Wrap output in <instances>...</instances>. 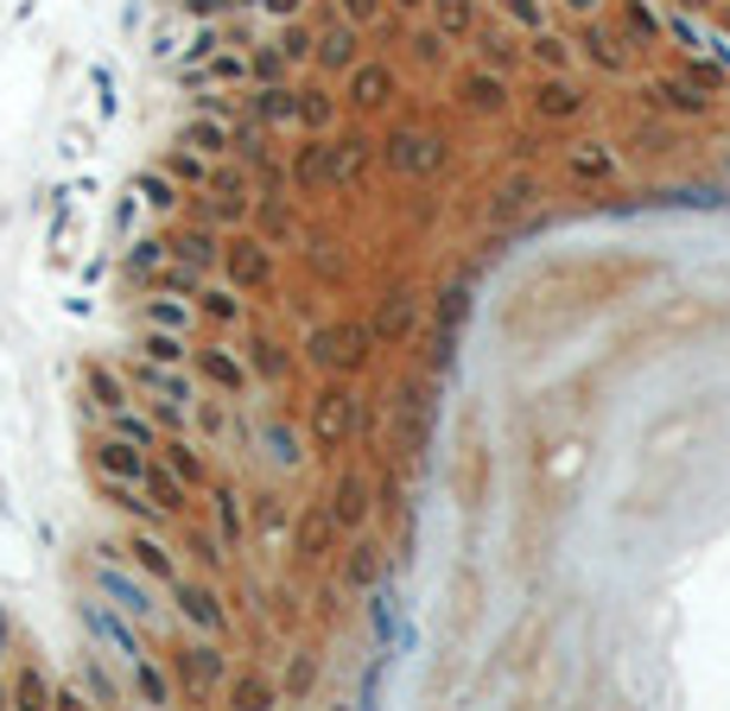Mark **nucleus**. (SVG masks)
Wrapping results in <instances>:
<instances>
[{
  "label": "nucleus",
  "instance_id": "f257e3e1",
  "mask_svg": "<svg viewBox=\"0 0 730 711\" xmlns=\"http://www.w3.org/2000/svg\"><path fill=\"white\" fill-rule=\"evenodd\" d=\"M369 166V147L362 140H343V147H330V140H305L299 159H293V184L299 191H318V184H356Z\"/></svg>",
  "mask_w": 730,
  "mask_h": 711
},
{
  "label": "nucleus",
  "instance_id": "f03ea898",
  "mask_svg": "<svg viewBox=\"0 0 730 711\" xmlns=\"http://www.w3.org/2000/svg\"><path fill=\"white\" fill-rule=\"evenodd\" d=\"M83 629L96 635V641L121 660V667H134V660L147 655V648H140V635H134V616H121L115 604H83Z\"/></svg>",
  "mask_w": 730,
  "mask_h": 711
},
{
  "label": "nucleus",
  "instance_id": "7ed1b4c3",
  "mask_svg": "<svg viewBox=\"0 0 730 711\" xmlns=\"http://www.w3.org/2000/svg\"><path fill=\"white\" fill-rule=\"evenodd\" d=\"M134 388H147L152 401H159V420H166V426H178V420L191 413V381L178 375V369H166V362H134Z\"/></svg>",
  "mask_w": 730,
  "mask_h": 711
},
{
  "label": "nucleus",
  "instance_id": "20e7f679",
  "mask_svg": "<svg viewBox=\"0 0 730 711\" xmlns=\"http://www.w3.org/2000/svg\"><path fill=\"white\" fill-rule=\"evenodd\" d=\"M311 362H318V369H362V362H369V330L325 325L311 337Z\"/></svg>",
  "mask_w": 730,
  "mask_h": 711
},
{
  "label": "nucleus",
  "instance_id": "39448f33",
  "mask_svg": "<svg viewBox=\"0 0 730 711\" xmlns=\"http://www.w3.org/2000/svg\"><path fill=\"white\" fill-rule=\"evenodd\" d=\"M96 584L102 597L121 609V616H134V623H159V604H152V591L140 579H127L121 565H96Z\"/></svg>",
  "mask_w": 730,
  "mask_h": 711
},
{
  "label": "nucleus",
  "instance_id": "423d86ee",
  "mask_svg": "<svg viewBox=\"0 0 730 711\" xmlns=\"http://www.w3.org/2000/svg\"><path fill=\"white\" fill-rule=\"evenodd\" d=\"M388 166L406 172V178H426V172L445 166V140H438V134H394V140H388Z\"/></svg>",
  "mask_w": 730,
  "mask_h": 711
},
{
  "label": "nucleus",
  "instance_id": "0eeeda50",
  "mask_svg": "<svg viewBox=\"0 0 730 711\" xmlns=\"http://www.w3.org/2000/svg\"><path fill=\"white\" fill-rule=\"evenodd\" d=\"M350 438H356V394L350 388L318 394V445H325V452H343Z\"/></svg>",
  "mask_w": 730,
  "mask_h": 711
},
{
  "label": "nucleus",
  "instance_id": "6e6552de",
  "mask_svg": "<svg viewBox=\"0 0 730 711\" xmlns=\"http://www.w3.org/2000/svg\"><path fill=\"white\" fill-rule=\"evenodd\" d=\"M172 597H178V616H184L198 635H223L229 629V616H223V604H216V591H210V584L172 579Z\"/></svg>",
  "mask_w": 730,
  "mask_h": 711
},
{
  "label": "nucleus",
  "instance_id": "1a4fd4ad",
  "mask_svg": "<svg viewBox=\"0 0 730 711\" xmlns=\"http://www.w3.org/2000/svg\"><path fill=\"white\" fill-rule=\"evenodd\" d=\"M147 445H134V438H121V432H108V438H102L96 445V470L102 477H115V482H140L147 477Z\"/></svg>",
  "mask_w": 730,
  "mask_h": 711
},
{
  "label": "nucleus",
  "instance_id": "9d476101",
  "mask_svg": "<svg viewBox=\"0 0 730 711\" xmlns=\"http://www.w3.org/2000/svg\"><path fill=\"white\" fill-rule=\"evenodd\" d=\"M223 267H229V279H235L242 293H254V286L274 279V254L261 248V242H248V235H235V242L223 248Z\"/></svg>",
  "mask_w": 730,
  "mask_h": 711
},
{
  "label": "nucleus",
  "instance_id": "9b49d317",
  "mask_svg": "<svg viewBox=\"0 0 730 711\" xmlns=\"http://www.w3.org/2000/svg\"><path fill=\"white\" fill-rule=\"evenodd\" d=\"M413 325H420V299L413 293H394V299H381V311H375V325H369V343H406L413 337Z\"/></svg>",
  "mask_w": 730,
  "mask_h": 711
},
{
  "label": "nucleus",
  "instance_id": "f8f14e48",
  "mask_svg": "<svg viewBox=\"0 0 730 711\" xmlns=\"http://www.w3.org/2000/svg\"><path fill=\"white\" fill-rule=\"evenodd\" d=\"M533 115H540V121H579L584 115V89L572 83V76L553 71L540 89H533Z\"/></svg>",
  "mask_w": 730,
  "mask_h": 711
},
{
  "label": "nucleus",
  "instance_id": "ddd939ff",
  "mask_svg": "<svg viewBox=\"0 0 730 711\" xmlns=\"http://www.w3.org/2000/svg\"><path fill=\"white\" fill-rule=\"evenodd\" d=\"M178 680L191 686V692H210V686L223 680V648H216V635H210V641H191V648L178 655Z\"/></svg>",
  "mask_w": 730,
  "mask_h": 711
},
{
  "label": "nucleus",
  "instance_id": "4468645a",
  "mask_svg": "<svg viewBox=\"0 0 730 711\" xmlns=\"http://www.w3.org/2000/svg\"><path fill=\"white\" fill-rule=\"evenodd\" d=\"M330 521H337V528H362V521H369V482L356 477V470H343V477H337V489H330Z\"/></svg>",
  "mask_w": 730,
  "mask_h": 711
},
{
  "label": "nucleus",
  "instance_id": "2eb2a0df",
  "mask_svg": "<svg viewBox=\"0 0 730 711\" xmlns=\"http://www.w3.org/2000/svg\"><path fill=\"white\" fill-rule=\"evenodd\" d=\"M579 51H584V57H591V64H597L604 76H623V71H630V51H623V39H616L610 25H597V20L579 32Z\"/></svg>",
  "mask_w": 730,
  "mask_h": 711
},
{
  "label": "nucleus",
  "instance_id": "dca6fc26",
  "mask_svg": "<svg viewBox=\"0 0 730 711\" xmlns=\"http://www.w3.org/2000/svg\"><path fill=\"white\" fill-rule=\"evenodd\" d=\"M254 64L242 57V51H203L198 64L184 71V83H248Z\"/></svg>",
  "mask_w": 730,
  "mask_h": 711
},
{
  "label": "nucleus",
  "instance_id": "f3484780",
  "mask_svg": "<svg viewBox=\"0 0 730 711\" xmlns=\"http://www.w3.org/2000/svg\"><path fill=\"white\" fill-rule=\"evenodd\" d=\"M388 96H394L388 64H362V57H356V64H350V102H356V108H381Z\"/></svg>",
  "mask_w": 730,
  "mask_h": 711
},
{
  "label": "nucleus",
  "instance_id": "a211bd4d",
  "mask_svg": "<svg viewBox=\"0 0 730 711\" xmlns=\"http://www.w3.org/2000/svg\"><path fill=\"white\" fill-rule=\"evenodd\" d=\"M356 45H362V39H356V25L343 20V25H330L325 39H311V57H318V64H330V71H350V64H356Z\"/></svg>",
  "mask_w": 730,
  "mask_h": 711
},
{
  "label": "nucleus",
  "instance_id": "6ab92c4d",
  "mask_svg": "<svg viewBox=\"0 0 730 711\" xmlns=\"http://www.w3.org/2000/svg\"><path fill=\"white\" fill-rule=\"evenodd\" d=\"M140 489H147V502L159 508V514H184V482H178L172 470H166V464H147Z\"/></svg>",
  "mask_w": 730,
  "mask_h": 711
},
{
  "label": "nucleus",
  "instance_id": "aec40b11",
  "mask_svg": "<svg viewBox=\"0 0 730 711\" xmlns=\"http://www.w3.org/2000/svg\"><path fill=\"white\" fill-rule=\"evenodd\" d=\"M254 115H261V121H274V127H293V121H299V89L267 83V89L254 96Z\"/></svg>",
  "mask_w": 730,
  "mask_h": 711
},
{
  "label": "nucleus",
  "instance_id": "412c9836",
  "mask_svg": "<svg viewBox=\"0 0 730 711\" xmlns=\"http://www.w3.org/2000/svg\"><path fill=\"white\" fill-rule=\"evenodd\" d=\"M127 673H134V692H140L147 705H172V680H166V667H159L152 655H140Z\"/></svg>",
  "mask_w": 730,
  "mask_h": 711
},
{
  "label": "nucleus",
  "instance_id": "4be33fe9",
  "mask_svg": "<svg viewBox=\"0 0 730 711\" xmlns=\"http://www.w3.org/2000/svg\"><path fill=\"white\" fill-rule=\"evenodd\" d=\"M330 533H337V521H330V508H305V521H299V553L305 559H325L330 553Z\"/></svg>",
  "mask_w": 730,
  "mask_h": 711
},
{
  "label": "nucleus",
  "instance_id": "5701e85b",
  "mask_svg": "<svg viewBox=\"0 0 730 711\" xmlns=\"http://www.w3.org/2000/svg\"><path fill=\"white\" fill-rule=\"evenodd\" d=\"M198 369L216 381V388H229V394H242V388H248V369H242V355H229V350H203Z\"/></svg>",
  "mask_w": 730,
  "mask_h": 711
},
{
  "label": "nucleus",
  "instance_id": "b1692460",
  "mask_svg": "<svg viewBox=\"0 0 730 711\" xmlns=\"http://www.w3.org/2000/svg\"><path fill=\"white\" fill-rule=\"evenodd\" d=\"M464 102H470V108H489V115H496V108L508 102L502 71H470V76H464Z\"/></svg>",
  "mask_w": 730,
  "mask_h": 711
},
{
  "label": "nucleus",
  "instance_id": "393cba45",
  "mask_svg": "<svg viewBox=\"0 0 730 711\" xmlns=\"http://www.w3.org/2000/svg\"><path fill=\"white\" fill-rule=\"evenodd\" d=\"M184 147L203 152V159H216V152L229 147V121H216V115H198V121H184Z\"/></svg>",
  "mask_w": 730,
  "mask_h": 711
},
{
  "label": "nucleus",
  "instance_id": "a878e982",
  "mask_svg": "<svg viewBox=\"0 0 730 711\" xmlns=\"http://www.w3.org/2000/svg\"><path fill=\"white\" fill-rule=\"evenodd\" d=\"M127 553H134V565H140V572H147V579H159V584H172V579H178L172 553H166V546H159V540H147V533H140V540H134V546H127Z\"/></svg>",
  "mask_w": 730,
  "mask_h": 711
},
{
  "label": "nucleus",
  "instance_id": "bb28decb",
  "mask_svg": "<svg viewBox=\"0 0 730 711\" xmlns=\"http://www.w3.org/2000/svg\"><path fill=\"white\" fill-rule=\"evenodd\" d=\"M616 172H623V166H616V152H604V147H591V152H572V178H591V184H616Z\"/></svg>",
  "mask_w": 730,
  "mask_h": 711
},
{
  "label": "nucleus",
  "instance_id": "cd10ccee",
  "mask_svg": "<svg viewBox=\"0 0 730 711\" xmlns=\"http://www.w3.org/2000/svg\"><path fill=\"white\" fill-rule=\"evenodd\" d=\"M140 362H166V369H178V362H184V337L147 325V337H140Z\"/></svg>",
  "mask_w": 730,
  "mask_h": 711
},
{
  "label": "nucleus",
  "instance_id": "c85d7f7f",
  "mask_svg": "<svg viewBox=\"0 0 730 711\" xmlns=\"http://www.w3.org/2000/svg\"><path fill=\"white\" fill-rule=\"evenodd\" d=\"M375 579H381V546H369V540H362V546H350V565H343V584H350V591H369Z\"/></svg>",
  "mask_w": 730,
  "mask_h": 711
},
{
  "label": "nucleus",
  "instance_id": "c756f323",
  "mask_svg": "<svg viewBox=\"0 0 730 711\" xmlns=\"http://www.w3.org/2000/svg\"><path fill=\"white\" fill-rule=\"evenodd\" d=\"M623 32H630L635 45H660V13L648 0H630V7H623Z\"/></svg>",
  "mask_w": 730,
  "mask_h": 711
},
{
  "label": "nucleus",
  "instance_id": "7c9ffc66",
  "mask_svg": "<svg viewBox=\"0 0 730 711\" xmlns=\"http://www.w3.org/2000/svg\"><path fill=\"white\" fill-rule=\"evenodd\" d=\"M166 254H178V267H210V261H216V242H210V235H203V229H191V235H178V242H166Z\"/></svg>",
  "mask_w": 730,
  "mask_h": 711
},
{
  "label": "nucleus",
  "instance_id": "2f4dec72",
  "mask_svg": "<svg viewBox=\"0 0 730 711\" xmlns=\"http://www.w3.org/2000/svg\"><path fill=\"white\" fill-rule=\"evenodd\" d=\"M191 318H198V311H191L184 299H147V325L152 330H178V337H184V330H191Z\"/></svg>",
  "mask_w": 730,
  "mask_h": 711
},
{
  "label": "nucleus",
  "instance_id": "473e14b6",
  "mask_svg": "<svg viewBox=\"0 0 730 711\" xmlns=\"http://www.w3.org/2000/svg\"><path fill=\"white\" fill-rule=\"evenodd\" d=\"M108 432H121V438H134V445H159V426H152V420H140V413H134V406H115V413H108Z\"/></svg>",
  "mask_w": 730,
  "mask_h": 711
},
{
  "label": "nucleus",
  "instance_id": "72a5a7b5",
  "mask_svg": "<svg viewBox=\"0 0 730 711\" xmlns=\"http://www.w3.org/2000/svg\"><path fill=\"white\" fill-rule=\"evenodd\" d=\"M660 102H667L674 115H706V108H711V102L699 96V89H692L686 76H667V83H660Z\"/></svg>",
  "mask_w": 730,
  "mask_h": 711
},
{
  "label": "nucleus",
  "instance_id": "f704fd0d",
  "mask_svg": "<svg viewBox=\"0 0 730 711\" xmlns=\"http://www.w3.org/2000/svg\"><path fill=\"white\" fill-rule=\"evenodd\" d=\"M470 25H477L470 0H438V39H470Z\"/></svg>",
  "mask_w": 730,
  "mask_h": 711
},
{
  "label": "nucleus",
  "instance_id": "c9c22d12",
  "mask_svg": "<svg viewBox=\"0 0 730 711\" xmlns=\"http://www.w3.org/2000/svg\"><path fill=\"white\" fill-rule=\"evenodd\" d=\"M83 381H89V394H96V406L102 413H115V406H127V388L108 369H83Z\"/></svg>",
  "mask_w": 730,
  "mask_h": 711
},
{
  "label": "nucleus",
  "instance_id": "e433bc0d",
  "mask_svg": "<svg viewBox=\"0 0 730 711\" xmlns=\"http://www.w3.org/2000/svg\"><path fill=\"white\" fill-rule=\"evenodd\" d=\"M216 521H223V540H229V546H242L248 521H242V502H235V489H216Z\"/></svg>",
  "mask_w": 730,
  "mask_h": 711
},
{
  "label": "nucleus",
  "instance_id": "4c0bfd02",
  "mask_svg": "<svg viewBox=\"0 0 730 711\" xmlns=\"http://www.w3.org/2000/svg\"><path fill=\"white\" fill-rule=\"evenodd\" d=\"M159 452H166V470H172L184 489H191V482H203V464H198V452H191V445H159Z\"/></svg>",
  "mask_w": 730,
  "mask_h": 711
},
{
  "label": "nucleus",
  "instance_id": "58836bf2",
  "mask_svg": "<svg viewBox=\"0 0 730 711\" xmlns=\"http://www.w3.org/2000/svg\"><path fill=\"white\" fill-rule=\"evenodd\" d=\"M533 57H540V64H547V71H572V45H565V39H553V32H533Z\"/></svg>",
  "mask_w": 730,
  "mask_h": 711
},
{
  "label": "nucleus",
  "instance_id": "ea45409f",
  "mask_svg": "<svg viewBox=\"0 0 730 711\" xmlns=\"http://www.w3.org/2000/svg\"><path fill=\"white\" fill-rule=\"evenodd\" d=\"M279 64H305V57H311V32H305L299 20H286V32H279Z\"/></svg>",
  "mask_w": 730,
  "mask_h": 711
},
{
  "label": "nucleus",
  "instance_id": "a19ab883",
  "mask_svg": "<svg viewBox=\"0 0 730 711\" xmlns=\"http://www.w3.org/2000/svg\"><path fill=\"white\" fill-rule=\"evenodd\" d=\"M57 705V686L45 680V673H20V686H13V705Z\"/></svg>",
  "mask_w": 730,
  "mask_h": 711
},
{
  "label": "nucleus",
  "instance_id": "79ce46f5",
  "mask_svg": "<svg viewBox=\"0 0 730 711\" xmlns=\"http://www.w3.org/2000/svg\"><path fill=\"white\" fill-rule=\"evenodd\" d=\"M261 445H267V457H274V464H286V470L299 464V438H293L286 426H267V432H261Z\"/></svg>",
  "mask_w": 730,
  "mask_h": 711
},
{
  "label": "nucleus",
  "instance_id": "37998d69",
  "mask_svg": "<svg viewBox=\"0 0 730 711\" xmlns=\"http://www.w3.org/2000/svg\"><path fill=\"white\" fill-rule=\"evenodd\" d=\"M140 198H147L152 210H172L178 191H172V178H166V172H140Z\"/></svg>",
  "mask_w": 730,
  "mask_h": 711
},
{
  "label": "nucleus",
  "instance_id": "c03bdc74",
  "mask_svg": "<svg viewBox=\"0 0 730 711\" xmlns=\"http://www.w3.org/2000/svg\"><path fill=\"white\" fill-rule=\"evenodd\" d=\"M166 178H191V184H203V178H210V166H203V152H184V147H178L172 159H166Z\"/></svg>",
  "mask_w": 730,
  "mask_h": 711
},
{
  "label": "nucleus",
  "instance_id": "a18cd8bd",
  "mask_svg": "<svg viewBox=\"0 0 730 711\" xmlns=\"http://www.w3.org/2000/svg\"><path fill=\"white\" fill-rule=\"evenodd\" d=\"M83 686H89V699H96V705H115V699H121V686L108 680L96 660H83Z\"/></svg>",
  "mask_w": 730,
  "mask_h": 711
},
{
  "label": "nucleus",
  "instance_id": "49530a36",
  "mask_svg": "<svg viewBox=\"0 0 730 711\" xmlns=\"http://www.w3.org/2000/svg\"><path fill=\"white\" fill-rule=\"evenodd\" d=\"M299 121L305 127H330V96L325 89H299Z\"/></svg>",
  "mask_w": 730,
  "mask_h": 711
},
{
  "label": "nucleus",
  "instance_id": "de8ad7c7",
  "mask_svg": "<svg viewBox=\"0 0 730 711\" xmlns=\"http://www.w3.org/2000/svg\"><path fill=\"white\" fill-rule=\"evenodd\" d=\"M311 680H318V660L299 655V660H293V680H286V699H305V692H311Z\"/></svg>",
  "mask_w": 730,
  "mask_h": 711
},
{
  "label": "nucleus",
  "instance_id": "09e8293b",
  "mask_svg": "<svg viewBox=\"0 0 730 711\" xmlns=\"http://www.w3.org/2000/svg\"><path fill=\"white\" fill-rule=\"evenodd\" d=\"M159 254H166V242H134V248H127V274H152Z\"/></svg>",
  "mask_w": 730,
  "mask_h": 711
},
{
  "label": "nucleus",
  "instance_id": "8fccbe9b",
  "mask_svg": "<svg viewBox=\"0 0 730 711\" xmlns=\"http://www.w3.org/2000/svg\"><path fill=\"white\" fill-rule=\"evenodd\" d=\"M235 705H274V686H261V680H235Z\"/></svg>",
  "mask_w": 730,
  "mask_h": 711
},
{
  "label": "nucleus",
  "instance_id": "3c124183",
  "mask_svg": "<svg viewBox=\"0 0 730 711\" xmlns=\"http://www.w3.org/2000/svg\"><path fill=\"white\" fill-rule=\"evenodd\" d=\"M203 311H210V318H235V311H242V299H235V293H203Z\"/></svg>",
  "mask_w": 730,
  "mask_h": 711
},
{
  "label": "nucleus",
  "instance_id": "603ef678",
  "mask_svg": "<svg viewBox=\"0 0 730 711\" xmlns=\"http://www.w3.org/2000/svg\"><path fill=\"white\" fill-rule=\"evenodd\" d=\"M508 13H515V25H528V32H540V0H502Z\"/></svg>",
  "mask_w": 730,
  "mask_h": 711
},
{
  "label": "nucleus",
  "instance_id": "864d4df0",
  "mask_svg": "<svg viewBox=\"0 0 730 711\" xmlns=\"http://www.w3.org/2000/svg\"><path fill=\"white\" fill-rule=\"evenodd\" d=\"M254 7H261V13H274V20H299L305 0H254Z\"/></svg>",
  "mask_w": 730,
  "mask_h": 711
},
{
  "label": "nucleus",
  "instance_id": "5fc2aeb1",
  "mask_svg": "<svg viewBox=\"0 0 730 711\" xmlns=\"http://www.w3.org/2000/svg\"><path fill=\"white\" fill-rule=\"evenodd\" d=\"M375 7H381V0H343V13H350V25L375 20Z\"/></svg>",
  "mask_w": 730,
  "mask_h": 711
},
{
  "label": "nucleus",
  "instance_id": "6e6d98bb",
  "mask_svg": "<svg viewBox=\"0 0 730 711\" xmlns=\"http://www.w3.org/2000/svg\"><path fill=\"white\" fill-rule=\"evenodd\" d=\"M483 57H496V71H502V64H508V57H515V51H508L502 39H496V32H489V39H483Z\"/></svg>",
  "mask_w": 730,
  "mask_h": 711
},
{
  "label": "nucleus",
  "instance_id": "4d7b16f0",
  "mask_svg": "<svg viewBox=\"0 0 730 711\" xmlns=\"http://www.w3.org/2000/svg\"><path fill=\"white\" fill-rule=\"evenodd\" d=\"M13 655V623H7V609H0V660Z\"/></svg>",
  "mask_w": 730,
  "mask_h": 711
},
{
  "label": "nucleus",
  "instance_id": "13d9d810",
  "mask_svg": "<svg viewBox=\"0 0 730 711\" xmlns=\"http://www.w3.org/2000/svg\"><path fill=\"white\" fill-rule=\"evenodd\" d=\"M565 7H572V13H597V7H604V0H565Z\"/></svg>",
  "mask_w": 730,
  "mask_h": 711
},
{
  "label": "nucleus",
  "instance_id": "bf43d9fd",
  "mask_svg": "<svg viewBox=\"0 0 730 711\" xmlns=\"http://www.w3.org/2000/svg\"><path fill=\"white\" fill-rule=\"evenodd\" d=\"M674 7H692V13H706L711 0H674Z\"/></svg>",
  "mask_w": 730,
  "mask_h": 711
},
{
  "label": "nucleus",
  "instance_id": "052dcab7",
  "mask_svg": "<svg viewBox=\"0 0 730 711\" xmlns=\"http://www.w3.org/2000/svg\"><path fill=\"white\" fill-rule=\"evenodd\" d=\"M0 705H13V686H7V680H0Z\"/></svg>",
  "mask_w": 730,
  "mask_h": 711
},
{
  "label": "nucleus",
  "instance_id": "680f3d73",
  "mask_svg": "<svg viewBox=\"0 0 730 711\" xmlns=\"http://www.w3.org/2000/svg\"><path fill=\"white\" fill-rule=\"evenodd\" d=\"M394 7H406V13H413V7H426V0H394Z\"/></svg>",
  "mask_w": 730,
  "mask_h": 711
}]
</instances>
